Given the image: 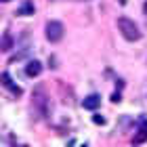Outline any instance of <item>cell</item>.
Returning a JSON list of instances; mask_svg holds the SVG:
<instances>
[{"instance_id":"cell-8","label":"cell","mask_w":147,"mask_h":147,"mask_svg":"<svg viewBox=\"0 0 147 147\" xmlns=\"http://www.w3.org/2000/svg\"><path fill=\"white\" fill-rule=\"evenodd\" d=\"M17 15H21V17H30V15H34V2H32V0H25V2L19 6Z\"/></svg>"},{"instance_id":"cell-6","label":"cell","mask_w":147,"mask_h":147,"mask_svg":"<svg viewBox=\"0 0 147 147\" xmlns=\"http://www.w3.org/2000/svg\"><path fill=\"white\" fill-rule=\"evenodd\" d=\"M13 49V36L9 34V32H4L2 36H0V53H6Z\"/></svg>"},{"instance_id":"cell-11","label":"cell","mask_w":147,"mask_h":147,"mask_svg":"<svg viewBox=\"0 0 147 147\" xmlns=\"http://www.w3.org/2000/svg\"><path fill=\"white\" fill-rule=\"evenodd\" d=\"M111 101H113V103H120V101H122V97H120V88H118V92H113V95H111Z\"/></svg>"},{"instance_id":"cell-5","label":"cell","mask_w":147,"mask_h":147,"mask_svg":"<svg viewBox=\"0 0 147 147\" xmlns=\"http://www.w3.org/2000/svg\"><path fill=\"white\" fill-rule=\"evenodd\" d=\"M84 107L86 109H90V111H95V109H99V105H101V99H99V95H88L84 99Z\"/></svg>"},{"instance_id":"cell-1","label":"cell","mask_w":147,"mask_h":147,"mask_svg":"<svg viewBox=\"0 0 147 147\" xmlns=\"http://www.w3.org/2000/svg\"><path fill=\"white\" fill-rule=\"evenodd\" d=\"M118 30L122 32V36L128 40V42H137V40L141 38V32H139L137 23L132 21V19H128V17H120L118 19Z\"/></svg>"},{"instance_id":"cell-7","label":"cell","mask_w":147,"mask_h":147,"mask_svg":"<svg viewBox=\"0 0 147 147\" xmlns=\"http://www.w3.org/2000/svg\"><path fill=\"white\" fill-rule=\"evenodd\" d=\"M0 80H2V84L6 86V88H11L13 92H15V95H21V88H19V86H15V82H13V78L9 76V74H2V76H0Z\"/></svg>"},{"instance_id":"cell-3","label":"cell","mask_w":147,"mask_h":147,"mask_svg":"<svg viewBox=\"0 0 147 147\" xmlns=\"http://www.w3.org/2000/svg\"><path fill=\"white\" fill-rule=\"evenodd\" d=\"M46 38H49V42H59V40L63 38V32H65V28H63V23L61 21H49L46 23Z\"/></svg>"},{"instance_id":"cell-2","label":"cell","mask_w":147,"mask_h":147,"mask_svg":"<svg viewBox=\"0 0 147 147\" xmlns=\"http://www.w3.org/2000/svg\"><path fill=\"white\" fill-rule=\"evenodd\" d=\"M34 107L42 118H46V113H49V99H46V92L42 86H36V90H34Z\"/></svg>"},{"instance_id":"cell-14","label":"cell","mask_w":147,"mask_h":147,"mask_svg":"<svg viewBox=\"0 0 147 147\" xmlns=\"http://www.w3.org/2000/svg\"><path fill=\"white\" fill-rule=\"evenodd\" d=\"M0 2H11V0H0Z\"/></svg>"},{"instance_id":"cell-12","label":"cell","mask_w":147,"mask_h":147,"mask_svg":"<svg viewBox=\"0 0 147 147\" xmlns=\"http://www.w3.org/2000/svg\"><path fill=\"white\" fill-rule=\"evenodd\" d=\"M143 13H145V15H147V2L143 4Z\"/></svg>"},{"instance_id":"cell-4","label":"cell","mask_w":147,"mask_h":147,"mask_svg":"<svg viewBox=\"0 0 147 147\" xmlns=\"http://www.w3.org/2000/svg\"><path fill=\"white\" fill-rule=\"evenodd\" d=\"M40 71H42V63H40V61H30L28 65H25V74H28L30 78L40 76Z\"/></svg>"},{"instance_id":"cell-13","label":"cell","mask_w":147,"mask_h":147,"mask_svg":"<svg viewBox=\"0 0 147 147\" xmlns=\"http://www.w3.org/2000/svg\"><path fill=\"white\" fill-rule=\"evenodd\" d=\"M118 2H120V4H124V2H126V0H118Z\"/></svg>"},{"instance_id":"cell-10","label":"cell","mask_w":147,"mask_h":147,"mask_svg":"<svg viewBox=\"0 0 147 147\" xmlns=\"http://www.w3.org/2000/svg\"><path fill=\"white\" fill-rule=\"evenodd\" d=\"M92 122L99 124V126H103V124H105V118L101 116V113H95V116H92Z\"/></svg>"},{"instance_id":"cell-9","label":"cell","mask_w":147,"mask_h":147,"mask_svg":"<svg viewBox=\"0 0 147 147\" xmlns=\"http://www.w3.org/2000/svg\"><path fill=\"white\" fill-rule=\"evenodd\" d=\"M143 141H147V122L141 124V128H139V135L132 139V143H143Z\"/></svg>"}]
</instances>
